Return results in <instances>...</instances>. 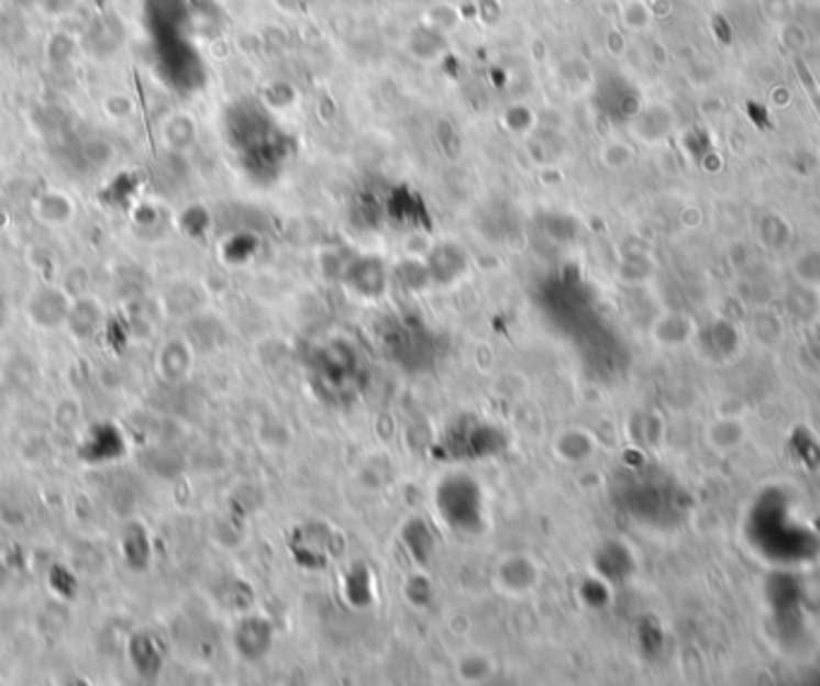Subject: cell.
Listing matches in <instances>:
<instances>
[{
  "instance_id": "obj_1",
  "label": "cell",
  "mask_w": 820,
  "mask_h": 686,
  "mask_svg": "<svg viewBox=\"0 0 820 686\" xmlns=\"http://www.w3.org/2000/svg\"><path fill=\"white\" fill-rule=\"evenodd\" d=\"M73 296L63 286H42L26 300V317L38 329H56L68 322Z\"/></svg>"
},
{
  "instance_id": "obj_2",
  "label": "cell",
  "mask_w": 820,
  "mask_h": 686,
  "mask_svg": "<svg viewBox=\"0 0 820 686\" xmlns=\"http://www.w3.org/2000/svg\"><path fill=\"white\" fill-rule=\"evenodd\" d=\"M103 324V308L97 298L91 296H77L73 298V306L68 312V322L65 327L70 329V334L77 339H89L95 336Z\"/></svg>"
},
{
  "instance_id": "obj_3",
  "label": "cell",
  "mask_w": 820,
  "mask_h": 686,
  "mask_svg": "<svg viewBox=\"0 0 820 686\" xmlns=\"http://www.w3.org/2000/svg\"><path fill=\"white\" fill-rule=\"evenodd\" d=\"M75 202L68 192L46 190L34 200V217L46 226H68L75 219Z\"/></svg>"
},
{
  "instance_id": "obj_4",
  "label": "cell",
  "mask_w": 820,
  "mask_h": 686,
  "mask_svg": "<svg viewBox=\"0 0 820 686\" xmlns=\"http://www.w3.org/2000/svg\"><path fill=\"white\" fill-rule=\"evenodd\" d=\"M674 130V113L665 103H651L636 115V132L645 142H660Z\"/></svg>"
},
{
  "instance_id": "obj_5",
  "label": "cell",
  "mask_w": 820,
  "mask_h": 686,
  "mask_svg": "<svg viewBox=\"0 0 820 686\" xmlns=\"http://www.w3.org/2000/svg\"><path fill=\"white\" fill-rule=\"evenodd\" d=\"M795 276L811 288H820V247L801 250L795 259Z\"/></svg>"
},
{
  "instance_id": "obj_6",
  "label": "cell",
  "mask_w": 820,
  "mask_h": 686,
  "mask_svg": "<svg viewBox=\"0 0 820 686\" xmlns=\"http://www.w3.org/2000/svg\"><path fill=\"white\" fill-rule=\"evenodd\" d=\"M195 137V125L188 115H174L168 118V123L164 125V140L168 142V147H188Z\"/></svg>"
},
{
  "instance_id": "obj_7",
  "label": "cell",
  "mask_w": 820,
  "mask_h": 686,
  "mask_svg": "<svg viewBox=\"0 0 820 686\" xmlns=\"http://www.w3.org/2000/svg\"><path fill=\"white\" fill-rule=\"evenodd\" d=\"M103 111L113 121H125L132 113H135V101H132L130 95L125 91H111L109 97L103 99Z\"/></svg>"
},
{
  "instance_id": "obj_8",
  "label": "cell",
  "mask_w": 820,
  "mask_h": 686,
  "mask_svg": "<svg viewBox=\"0 0 820 686\" xmlns=\"http://www.w3.org/2000/svg\"><path fill=\"white\" fill-rule=\"evenodd\" d=\"M82 154L87 158V164L97 166V168H103V166L111 164V158H113L115 152H113V144L111 142H106L103 137H95V140L85 142Z\"/></svg>"
},
{
  "instance_id": "obj_9",
  "label": "cell",
  "mask_w": 820,
  "mask_h": 686,
  "mask_svg": "<svg viewBox=\"0 0 820 686\" xmlns=\"http://www.w3.org/2000/svg\"><path fill=\"white\" fill-rule=\"evenodd\" d=\"M621 15H624V24L633 32L645 30V26L651 24V20H653L651 8L641 3V0H631V3H627L624 10H621Z\"/></svg>"
},
{
  "instance_id": "obj_10",
  "label": "cell",
  "mask_w": 820,
  "mask_h": 686,
  "mask_svg": "<svg viewBox=\"0 0 820 686\" xmlns=\"http://www.w3.org/2000/svg\"><path fill=\"white\" fill-rule=\"evenodd\" d=\"M53 422L60 430H73L79 422V403L77 401H60L56 413H53Z\"/></svg>"
},
{
  "instance_id": "obj_11",
  "label": "cell",
  "mask_w": 820,
  "mask_h": 686,
  "mask_svg": "<svg viewBox=\"0 0 820 686\" xmlns=\"http://www.w3.org/2000/svg\"><path fill=\"white\" fill-rule=\"evenodd\" d=\"M75 48H77V46H75V42H73L70 36L56 34V36L51 38V48H48V53H51V58H56V63H63V60H70V58H73Z\"/></svg>"
},
{
  "instance_id": "obj_12",
  "label": "cell",
  "mask_w": 820,
  "mask_h": 686,
  "mask_svg": "<svg viewBox=\"0 0 820 686\" xmlns=\"http://www.w3.org/2000/svg\"><path fill=\"white\" fill-rule=\"evenodd\" d=\"M5 580H8V572H5V566H3V564H0V586H3V584H5Z\"/></svg>"
}]
</instances>
